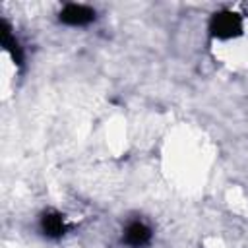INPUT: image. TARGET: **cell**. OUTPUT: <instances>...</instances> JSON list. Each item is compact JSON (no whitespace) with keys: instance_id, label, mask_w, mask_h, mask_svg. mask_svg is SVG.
I'll return each instance as SVG.
<instances>
[{"instance_id":"obj_2","label":"cell","mask_w":248,"mask_h":248,"mask_svg":"<svg viewBox=\"0 0 248 248\" xmlns=\"http://www.w3.org/2000/svg\"><path fill=\"white\" fill-rule=\"evenodd\" d=\"M95 17H97V12L85 4H64L58 12L60 23H64L68 27H85V25L93 23Z\"/></svg>"},{"instance_id":"obj_4","label":"cell","mask_w":248,"mask_h":248,"mask_svg":"<svg viewBox=\"0 0 248 248\" xmlns=\"http://www.w3.org/2000/svg\"><path fill=\"white\" fill-rule=\"evenodd\" d=\"M41 229L48 238H60L66 231V221L64 215L58 211H46L41 217Z\"/></svg>"},{"instance_id":"obj_3","label":"cell","mask_w":248,"mask_h":248,"mask_svg":"<svg viewBox=\"0 0 248 248\" xmlns=\"http://www.w3.org/2000/svg\"><path fill=\"white\" fill-rule=\"evenodd\" d=\"M151 240V229L143 221H130L122 232V242L130 248H143Z\"/></svg>"},{"instance_id":"obj_1","label":"cell","mask_w":248,"mask_h":248,"mask_svg":"<svg viewBox=\"0 0 248 248\" xmlns=\"http://www.w3.org/2000/svg\"><path fill=\"white\" fill-rule=\"evenodd\" d=\"M209 37L217 46V50L236 45L240 41H246L248 27H246L244 16L232 8L217 10L209 19Z\"/></svg>"}]
</instances>
